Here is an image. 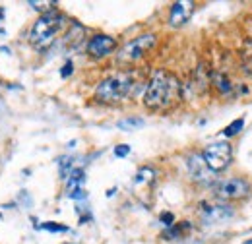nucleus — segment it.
Returning <instances> with one entry per match:
<instances>
[{
	"label": "nucleus",
	"mask_w": 252,
	"mask_h": 244,
	"mask_svg": "<svg viewBox=\"0 0 252 244\" xmlns=\"http://www.w3.org/2000/svg\"><path fill=\"white\" fill-rule=\"evenodd\" d=\"M181 99H183L181 80L169 70H156L144 92L146 109L152 113H169L181 103Z\"/></svg>",
	"instance_id": "obj_1"
},
{
	"label": "nucleus",
	"mask_w": 252,
	"mask_h": 244,
	"mask_svg": "<svg viewBox=\"0 0 252 244\" xmlns=\"http://www.w3.org/2000/svg\"><path fill=\"white\" fill-rule=\"evenodd\" d=\"M138 88L136 78L132 72H119L113 74L97 84L94 92V99L101 105H117L121 101L134 95V90Z\"/></svg>",
	"instance_id": "obj_2"
},
{
	"label": "nucleus",
	"mask_w": 252,
	"mask_h": 244,
	"mask_svg": "<svg viewBox=\"0 0 252 244\" xmlns=\"http://www.w3.org/2000/svg\"><path fill=\"white\" fill-rule=\"evenodd\" d=\"M64 24H66V18L59 10H53L49 14H41L39 20L33 24L32 30H30V43L37 51L49 49L55 43L57 35L64 28Z\"/></svg>",
	"instance_id": "obj_3"
},
{
	"label": "nucleus",
	"mask_w": 252,
	"mask_h": 244,
	"mask_svg": "<svg viewBox=\"0 0 252 244\" xmlns=\"http://www.w3.org/2000/svg\"><path fill=\"white\" fill-rule=\"evenodd\" d=\"M156 45H158V35L156 33H144V35L126 43L119 51L117 61H119V64H134L140 59H144L148 53H152Z\"/></svg>",
	"instance_id": "obj_4"
},
{
	"label": "nucleus",
	"mask_w": 252,
	"mask_h": 244,
	"mask_svg": "<svg viewBox=\"0 0 252 244\" xmlns=\"http://www.w3.org/2000/svg\"><path fill=\"white\" fill-rule=\"evenodd\" d=\"M202 159L212 173H223L233 163V146L229 142H214L204 148Z\"/></svg>",
	"instance_id": "obj_5"
},
{
	"label": "nucleus",
	"mask_w": 252,
	"mask_h": 244,
	"mask_svg": "<svg viewBox=\"0 0 252 244\" xmlns=\"http://www.w3.org/2000/svg\"><path fill=\"white\" fill-rule=\"evenodd\" d=\"M251 192V183L245 179H227L216 184V196L221 200H243Z\"/></svg>",
	"instance_id": "obj_6"
},
{
	"label": "nucleus",
	"mask_w": 252,
	"mask_h": 244,
	"mask_svg": "<svg viewBox=\"0 0 252 244\" xmlns=\"http://www.w3.org/2000/svg\"><path fill=\"white\" fill-rule=\"evenodd\" d=\"M119 47V41L111 35H105V33H97L94 35L90 41H88V55L95 59V61H101V59H107L111 57Z\"/></svg>",
	"instance_id": "obj_7"
},
{
	"label": "nucleus",
	"mask_w": 252,
	"mask_h": 244,
	"mask_svg": "<svg viewBox=\"0 0 252 244\" xmlns=\"http://www.w3.org/2000/svg\"><path fill=\"white\" fill-rule=\"evenodd\" d=\"M187 167H189L190 177H192L196 183H202V184L212 183V175H214V173L206 167V163H204V159H202L200 153H192V155L187 157Z\"/></svg>",
	"instance_id": "obj_8"
},
{
	"label": "nucleus",
	"mask_w": 252,
	"mask_h": 244,
	"mask_svg": "<svg viewBox=\"0 0 252 244\" xmlns=\"http://www.w3.org/2000/svg\"><path fill=\"white\" fill-rule=\"evenodd\" d=\"M200 215L206 223H223L233 217V210L225 204H202Z\"/></svg>",
	"instance_id": "obj_9"
},
{
	"label": "nucleus",
	"mask_w": 252,
	"mask_h": 244,
	"mask_svg": "<svg viewBox=\"0 0 252 244\" xmlns=\"http://www.w3.org/2000/svg\"><path fill=\"white\" fill-rule=\"evenodd\" d=\"M194 14V2H175L169 12V26L171 28H183Z\"/></svg>",
	"instance_id": "obj_10"
},
{
	"label": "nucleus",
	"mask_w": 252,
	"mask_h": 244,
	"mask_svg": "<svg viewBox=\"0 0 252 244\" xmlns=\"http://www.w3.org/2000/svg\"><path fill=\"white\" fill-rule=\"evenodd\" d=\"M212 84H214V88H216L221 95H225V93H229L233 90L231 80H229L225 74H221V72H214V74H212Z\"/></svg>",
	"instance_id": "obj_11"
},
{
	"label": "nucleus",
	"mask_w": 252,
	"mask_h": 244,
	"mask_svg": "<svg viewBox=\"0 0 252 244\" xmlns=\"http://www.w3.org/2000/svg\"><path fill=\"white\" fill-rule=\"evenodd\" d=\"M156 179V171L152 167H142L138 173H136V179H134V184H148V183H154Z\"/></svg>",
	"instance_id": "obj_12"
},
{
	"label": "nucleus",
	"mask_w": 252,
	"mask_h": 244,
	"mask_svg": "<svg viewBox=\"0 0 252 244\" xmlns=\"http://www.w3.org/2000/svg\"><path fill=\"white\" fill-rule=\"evenodd\" d=\"M245 128V119H237V121H233L229 126H225V130H223V136L225 138H233V136H237L241 130Z\"/></svg>",
	"instance_id": "obj_13"
},
{
	"label": "nucleus",
	"mask_w": 252,
	"mask_h": 244,
	"mask_svg": "<svg viewBox=\"0 0 252 244\" xmlns=\"http://www.w3.org/2000/svg\"><path fill=\"white\" fill-rule=\"evenodd\" d=\"M76 167H74V159L72 157H61V161H59V171H61V177H63L64 181L68 179V175L74 171Z\"/></svg>",
	"instance_id": "obj_14"
},
{
	"label": "nucleus",
	"mask_w": 252,
	"mask_h": 244,
	"mask_svg": "<svg viewBox=\"0 0 252 244\" xmlns=\"http://www.w3.org/2000/svg\"><path fill=\"white\" fill-rule=\"evenodd\" d=\"M121 130H126V132H130V130H136V128H140V126H144V121L142 119H125V121H121L117 124Z\"/></svg>",
	"instance_id": "obj_15"
},
{
	"label": "nucleus",
	"mask_w": 252,
	"mask_h": 244,
	"mask_svg": "<svg viewBox=\"0 0 252 244\" xmlns=\"http://www.w3.org/2000/svg\"><path fill=\"white\" fill-rule=\"evenodd\" d=\"M41 229H45V231H53V233H66V231H68V227L57 225V223H45V225H41Z\"/></svg>",
	"instance_id": "obj_16"
},
{
	"label": "nucleus",
	"mask_w": 252,
	"mask_h": 244,
	"mask_svg": "<svg viewBox=\"0 0 252 244\" xmlns=\"http://www.w3.org/2000/svg\"><path fill=\"white\" fill-rule=\"evenodd\" d=\"M128 153H130V146H126V144H121L115 148V157H126Z\"/></svg>",
	"instance_id": "obj_17"
},
{
	"label": "nucleus",
	"mask_w": 252,
	"mask_h": 244,
	"mask_svg": "<svg viewBox=\"0 0 252 244\" xmlns=\"http://www.w3.org/2000/svg\"><path fill=\"white\" fill-rule=\"evenodd\" d=\"M72 72H74V64H72V62L68 61V62H66V64L63 66V70H61V76H63V78H68V76H70Z\"/></svg>",
	"instance_id": "obj_18"
},
{
	"label": "nucleus",
	"mask_w": 252,
	"mask_h": 244,
	"mask_svg": "<svg viewBox=\"0 0 252 244\" xmlns=\"http://www.w3.org/2000/svg\"><path fill=\"white\" fill-rule=\"evenodd\" d=\"M243 70H245L249 76H252V55H249L247 61L243 62Z\"/></svg>",
	"instance_id": "obj_19"
},
{
	"label": "nucleus",
	"mask_w": 252,
	"mask_h": 244,
	"mask_svg": "<svg viewBox=\"0 0 252 244\" xmlns=\"http://www.w3.org/2000/svg\"><path fill=\"white\" fill-rule=\"evenodd\" d=\"M173 219H175V217H173V214H163V215H161V221H165V225H167V227L175 225V223H173Z\"/></svg>",
	"instance_id": "obj_20"
},
{
	"label": "nucleus",
	"mask_w": 252,
	"mask_h": 244,
	"mask_svg": "<svg viewBox=\"0 0 252 244\" xmlns=\"http://www.w3.org/2000/svg\"><path fill=\"white\" fill-rule=\"evenodd\" d=\"M2 22H4V8H0V24H2Z\"/></svg>",
	"instance_id": "obj_21"
},
{
	"label": "nucleus",
	"mask_w": 252,
	"mask_h": 244,
	"mask_svg": "<svg viewBox=\"0 0 252 244\" xmlns=\"http://www.w3.org/2000/svg\"><path fill=\"white\" fill-rule=\"evenodd\" d=\"M243 244H252V239H249V241H245Z\"/></svg>",
	"instance_id": "obj_22"
}]
</instances>
